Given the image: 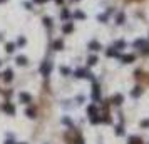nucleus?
<instances>
[{"mask_svg":"<svg viewBox=\"0 0 149 144\" xmlns=\"http://www.w3.org/2000/svg\"><path fill=\"white\" fill-rule=\"evenodd\" d=\"M99 20H101V22H106V20H107V13H104V15H99Z\"/></svg>","mask_w":149,"mask_h":144,"instance_id":"c756f323","label":"nucleus"},{"mask_svg":"<svg viewBox=\"0 0 149 144\" xmlns=\"http://www.w3.org/2000/svg\"><path fill=\"white\" fill-rule=\"evenodd\" d=\"M25 44V39H19V45H24Z\"/></svg>","mask_w":149,"mask_h":144,"instance_id":"473e14b6","label":"nucleus"},{"mask_svg":"<svg viewBox=\"0 0 149 144\" xmlns=\"http://www.w3.org/2000/svg\"><path fill=\"white\" fill-rule=\"evenodd\" d=\"M19 99H20V102H24V104H29V102L32 101V97H30V94H27V92H20Z\"/></svg>","mask_w":149,"mask_h":144,"instance_id":"423d86ee","label":"nucleus"},{"mask_svg":"<svg viewBox=\"0 0 149 144\" xmlns=\"http://www.w3.org/2000/svg\"><path fill=\"white\" fill-rule=\"evenodd\" d=\"M99 49H101V44H99L97 40H92V42L89 44V50H96V52H97Z\"/></svg>","mask_w":149,"mask_h":144,"instance_id":"0eeeda50","label":"nucleus"},{"mask_svg":"<svg viewBox=\"0 0 149 144\" xmlns=\"http://www.w3.org/2000/svg\"><path fill=\"white\" fill-rule=\"evenodd\" d=\"M72 29H74V25H72V24H65L62 30H64V34H69V32H72Z\"/></svg>","mask_w":149,"mask_h":144,"instance_id":"a211bd4d","label":"nucleus"},{"mask_svg":"<svg viewBox=\"0 0 149 144\" xmlns=\"http://www.w3.org/2000/svg\"><path fill=\"white\" fill-rule=\"evenodd\" d=\"M142 54H149V45H147V44H144V47H142Z\"/></svg>","mask_w":149,"mask_h":144,"instance_id":"c85d7f7f","label":"nucleus"},{"mask_svg":"<svg viewBox=\"0 0 149 144\" xmlns=\"http://www.w3.org/2000/svg\"><path fill=\"white\" fill-rule=\"evenodd\" d=\"M5 144H17L15 141H12V139H8V141H5Z\"/></svg>","mask_w":149,"mask_h":144,"instance_id":"72a5a7b5","label":"nucleus"},{"mask_svg":"<svg viewBox=\"0 0 149 144\" xmlns=\"http://www.w3.org/2000/svg\"><path fill=\"white\" fill-rule=\"evenodd\" d=\"M15 49H17V45H15V44H13V42L7 44V52H13V50H15Z\"/></svg>","mask_w":149,"mask_h":144,"instance_id":"b1692460","label":"nucleus"},{"mask_svg":"<svg viewBox=\"0 0 149 144\" xmlns=\"http://www.w3.org/2000/svg\"><path fill=\"white\" fill-rule=\"evenodd\" d=\"M62 122H64L65 126H72V119L70 117H64V119H62Z\"/></svg>","mask_w":149,"mask_h":144,"instance_id":"a878e982","label":"nucleus"},{"mask_svg":"<svg viewBox=\"0 0 149 144\" xmlns=\"http://www.w3.org/2000/svg\"><path fill=\"white\" fill-rule=\"evenodd\" d=\"M50 70H52V64L49 60L45 62H42V65H40V74L44 75V77H47L49 74H50Z\"/></svg>","mask_w":149,"mask_h":144,"instance_id":"f257e3e1","label":"nucleus"},{"mask_svg":"<svg viewBox=\"0 0 149 144\" xmlns=\"http://www.w3.org/2000/svg\"><path fill=\"white\" fill-rule=\"evenodd\" d=\"M106 55H107V57H117V49H116V47L107 49V50H106Z\"/></svg>","mask_w":149,"mask_h":144,"instance_id":"9d476101","label":"nucleus"},{"mask_svg":"<svg viewBox=\"0 0 149 144\" xmlns=\"http://www.w3.org/2000/svg\"><path fill=\"white\" fill-rule=\"evenodd\" d=\"M75 19H85V13L84 12H75Z\"/></svg>","mask_w":149,"mask_h":144,"instance_id":"bb28decb","label":"nucleus"},{"mask_svg":"<svg viewBox=\"0 0 149 144\" xmlns=\"http://www.w3.org/2000/svg\"><path fill=\"white\" fill-rule=\"evenodd\" d=\"M17 64H19V65H27V57L19 55V57H17Z\"/></svg>","mask_w":149,"mask_h":144,"instance_id":"2eb2a0df","label":"nucleus"},{"mask_svg":"<svg viewBox=\"0 0 149 144\" xmlns=\"http://www.w3.org/2000/svg\"><path fill=\"white\" fill-rule=\"evenodd\" d=\"M87 114H89V116L97 114V107H96V104H91V106L87 107Z\"/></svg>","mask_w":149,"mask_h":144,"instance_id":"f8f14e48","label":"nucleus"},{"mask_svg":"<svg viewBox=\"0 0 149 144\" xmlns=\"http://www.w3.org/2000/svg\"><path fill=\"white\" fill-rule=\"evenodd\" d=\"M55 2H57V3H62V0H55Z\"/></svg>","mask_w":149,"mask_h":144,"instance_id":"c9c22d12","label":"nucleus"},{"mask_svg":"<svg viewBox=\"0 0 149 144\" xmlns=\"http://www.w3.org/2000/svg\"><path fill=\"white\" fill-rule=\"evenodd\" d=\"M69 17H70L69 10H62V19H69Z\"/></svg>","mask_w":149,"mask_h":144,"instance_id":"cd10ccee","label":"nucleus"},{"mask_svg":"<svg viewBox=\"0 0 149 144\" xmlns=\"http://www.w3.org/2000/svg\"><path fill=\"white\" fill-rule=\"evenodd\" d=\"M92 99H94V101H101V89H99L97 87V85H94V87H92Z\"/></svg>","mask_w":149,"mask_h":144,"instance_id":"20e7f679","label":"nucleus"},{"mask_svg":"<svg viewBox=\"0 0 149 144\" xmlns=\"http://www.w3.org/2000/svg\"><path fill=\"white\" fill-rule=\"evenodd\" d=\"M124 127H122V124H119V126H116V134L117 136H124Z\"/></svg>","mask_w":149,"mask_h":144,"instance_id":"dca6fc26","label":"nucleus"},{"mask_svg":"<svg viewBox=\"0 0 149 144\" xmlns=\"http://www.w3.org/2000/svg\"><path fill=\"white\" fill-rule=\"evenodd\" d=\"M129 144H141V139L132 136V137H129Z\"/></svg>","mask_w":149,"mask_h":144,"instance_id":"4be33fe9","label":"nucleus"},{"mask_svg":"<svg viewBox=\"0 0 149 144\" xmlns=\"http://www.w3.org/2000/svg\"><path fill=\"white\" fill-rule=\"evenodd\" d=\"M60 72H62V75H67V74H70V69L69 67H60Z\"/></svg>","mask_w":149,"mask_h":144,"instance_id":"393cba45","label":"nucleus"},{"mask_svg":"<svg viewBox=\"0 0 149 144\" xmlns=\"http://www.w3.org/2000/svg\"><path fill=\"white\" fill-rule=\"evenodd\" d=\"M12 77H13V72H12V69H7V70H5V74H3V79H5L7 82H10V80H12Z\"/></svg>","mask_w":149,"mask_h":144,"instance_id":"9b49d317","label":"nucleus"},{"mask_svg":"<svg viewBox=\"0 0 149 144\" xmlns=\"http://www.w3.org/2000/svg\"><path fill=\"white\" fill-rule=\"evenodd\" d=\"M124 20H126V15H124V13H119V15H117V19H116V24L121 25V24H124Z\"/></svg>","mask_w":149,"mask_h":144,"instance_id":"f3484780","label":"nucleus"},{"mask_svg":"<svg viewBox=\"0 0 149 144\" xmlns=\"http://www.w3.org/2000/svg\"><path fill=\"white\" fill-rule=\"evenodd\" d=\"M75 77H79V79H92V74L87 72L85 69H77L75 70Z\"/></svg>","mask_w":149,"mask_h":144,"instance_id":"f03ea898","label":"nucleus"},{"mask_svg":"<svg viewBox=\"0 0 149 144\" xmlns=\"http://www.w3.org/2000/svg\"><path fill=\"white\" fill-rule=\"evenodd\" d=\"M141 126H142V127H149V119L142 121V122H141Z\"/></svg>","mask_w":149,"mask_h":144,"instance_id":"7c9ffc66","label":"nucleus"},{"mask_svg":"<svg viewBox=\"0 0 149 144\" xmlns=\"http://www.w3.org/2000/svg\"><path fill=\"white\" fill-rule=\"evenodd\" d=\"M122 101H124V97L121 96V94H116L114 97H112V102H114L116 106H119V104H122Z\"/></svg>","mask_w":149,"mask_h":144,"instance_id":"6e6552de","label":"nucleus"},{"mask_svg":"<svg viewBox=\"0 0 149 144\" xmlns=\"http://www.w3.org/2000/svg\"><path fill=\"white\" fill-rule=\"evenodd\" d=\"M97 122H101V117H99L97 114H94L91 116V124H97Z\"/></svg>","mask_w":149,"mask_h":144,"instance_id":"412c9836","label":"nucleus"},{"mask_svg":"<svg viewBox=\"0 0 149 144\" xmlns=\"http://www.w3.org/2000/svg\"><path fill=\"white\" fill-rule=\"evenodd\" d=\"M37 3H44V2H47V0H35Z\"/></svg>","mask_w":149,"mask_h":144,"instance_id":"f704fd0d","label":"nucleus"},{"mask_svg":"<svg viewBox=\"0 0 149 144\" xmlns=\"http://www.w3.org/2000/svg\"><path fill=\"white\" fill-rule=\"evenodd\" d=\"M97 62H99V60H97V57H94V55H92V57H89V60H87V64H89V65H96V64H97Z\"/></svg>","mask_w":149,"mask_h":144,"instance_id":"5701e85b","label":"nucleus"},{"mask_svg":"<svg viewBox=\"0 0 149 144\" xmlns=\"http://www.w3.org/2000/svg\"><path fill=\"white\" fill-rule=\"evenodd\" d=\"M44 24H45L47 27H50V19H49V17H45V19H44Z\"/></svg>","mask_w":149,"mask_h":144,"instance_id":"2f4dec72","label":"nucleus"},{"mask_svg":"<svg viewBox=\"0 0 149 144\" xmlns=\"http://www.w3.org/2000/svg\"><path fill=\"white\" fill-rule=\"evenodd\" d=\"M25 114H27V117L34 119V117H35V109H34V107H29V109L25 111Z\"/></svg>","mask_w":149,"mask_h":144,"instance_id":"4468645a","label":"nucleus"},{"mask_svg":"<svg viewBox=\"0 0 149 144\" xmlns=\"http://www.w3.org/2000/svg\"><path fill=\"white\" fill-rule=\"evenodd\" d=\"M144 44H146V40H142V39L134 40V47H144Z\"/></svg>","mask_w":149,"mask_h":144,"instance_id":"6ab92c4d","label":"nucleus"},{"mask_svg":"<svg viewBox=\"0 0 149 144\" xmlns=\"http://www.w3.org/2000/svg\"><path fill=\"white\" fill-rule=\"evenodd\" d=\"M20 144H25V142H20Z\"/></svg>","mask_w":149,"mask_h":144,"instance_id":"e433bc0d","label":"nucleus"},{"mask_svg":"<svg viewBox=\"0 0 149 144\" xmlns=\"http://www.w3.org/2000/svg\"><path fill=\"white\" fill-rule=\"evenodd\" d=\"M141 94H142V89L139 87V85H137V87H134L132 91H131V96H132V97H139Z\"/></svg>","mask_w":149,"mask_h":144,"instance_id":"1a4fd4ad","label":"nucleus"},{"mask_svg":"<svg viewBox=\"0 0 149 144\" xmlns=\"http://www.w3.org/2000/svg\"><path fill=\"white\" fill-rule=\"evenodd\" d=\"M119 59H121V62H124V64H129V62H134L136 57H134L132 54H126V55H119Z\"/></svg>","mask_w":149,"mask_h":144,"instance_id":"7ed1b4c3","label":"nucleus"},{"mask_svg":"<svg viewBox=\"0 0 149 144\" xmlns=\"http://www.w3.org/2000/svg\"><path fill=\"white\" fill-rule=\"evenodd\" d=\"M2 109L7 112V114H15V107H13L10 102H5V104L2 106Z\"/></svg>","mask_w":149,"mask_h":144,"instance_id":"39448f33","label":"nucleus"},{"mask_svg":"<svg viewBox=\"0 0 149 144\" xmlns=\"http://www.w3.org/2000/svg\"><path fill=\"white\" fill-rule=\"evenodd\" d=\"M62 47H64V42H62L60 39L54 42V49H55V50H62Z\"/></svg>","mask_w":149,"mask_h":144,"instance_id":"ddd939ff","label":"nucleus"},{"mask_svg":"<svg viewBox=\"0 0 149 144\" xmlns=\"http://www.w3.org/2000/svg\"><path fill=\"white\" fill-rule=\"evenodd\" d=\"M124 47H126L124 40H117V42H116V49H117V50H121V49H124Z\"/></svg>","mask_w":149,"mask_h":144,"instance_id":"aec40b11","label":"nucleus"}]
</instances>
